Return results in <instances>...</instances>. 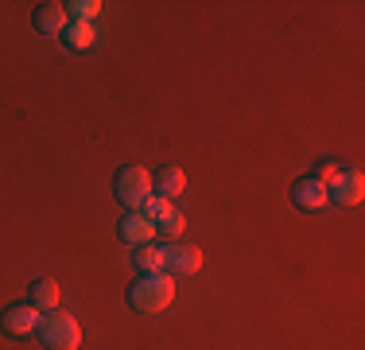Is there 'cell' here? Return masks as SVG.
<instances>
[{
  "label": "cell",
  "instance_id": "1",
  "mask_svg": "<svg viewBox=\"0 0 365 350\" xmlns=\"http://www.w3.org/2000/svg\"><path fill=\"white\" fill-rule=\"evenodd\" d=\"M171 300H175V276H168V273H148L128 288V308L140 315H155V311L171 308Z\"/></svg>",
  "mask_w": 365,
  "mask_h": 350
},
{
  "label": "cell",
  "instance_id": "2",
  "mask_svg": "<svg viewBox=\"0 0 365 350\" xmlns=\"http://www.w3.org/2000/svg\"><path fill=\"white\" fill-rule=\"evenodd\" d=\"M36 335L43 339L47 350H78V343H82V327H78V319L71 311H58V308L43 311Z\"/></svg>",
  "mask_w": 365,
  "mask_h": 350
},
{
  "label": "cell",
  "instance_id": "3",
  "mask_svg": "<svg viewBox=\"0 0 365 350\" xmlns=\"http://www.w3.org/2000/svg\"><path fill=\"white\" fill-rule=\"evenodd\" d=\"M113 195H117V203L125 210H140L152 199V171L140 168V164L120 168L117 179H113Z\"/></svg>",
  "mask_w": 365,
  "mask_h": 350
},
{
  "label": "cell",
  "instance_id": "4",
  "mask_svg": "<svg viewBox=\"0 0 365 350\" xmlns=\"http://www.w3.org/2000/svg\"><path fill=\"white\" fill-rule=\"evenodd\" d=\"M39 319H43V311L36 308V304H8L4 315H0V331L4 335H12V339H31L39 331Z\"/></svg>",
  "mask_w": 365,
  "mask_h": 350
},
{
  "label": "cell",
  "instance_id": "5",
  "mask_svg": "<svg viewBox=\"0 0 365 350\" xmlns=\"http://www.w3.org/2000/svg\"><path fill=\"white\" fill-rule=\"evenodd\" d=\"M327 195H330L334 206H358L365 199V175L358 168H342L327 183Z\"/></svg>",
  "mask_w": 365,
  "mask_h": 350
},
{
  "label": "cell",
  "instance_id": "6",
  "mask_svg": "<svg viewBox=\"0 0 365 350\" xmlns=\"http://www.w3.org/2000/svg\"><path fill=\"white\" fill-rule=\"evenodd\" d=\"M163 253H168V269L171 276H195L198 269H202V249H198L195 241H168L163 245Z\"/></svg>",
  "mask_w": 365,
  "mask_h": 350
},
{
  "label": "cell",
  "instance_id": "7",
  "mask_svg": "<svg viewBox=\"0 0 365 350\" xmlns=\"http://www.w3.org/2000/svg\"><path fill=\"white\" fill-rule=\"evenodd\" d=\"M292 203L299 206V210H323L330 203L327 183L315 179V175H299V179L292 183Z\"/></svg>",
  "mask_w": 365,
  "mask_h": 350
},
{
  "label": "cell",
  "instance_id": "8",
  "mask_svg": "<svg viewBox=\"0 0 365 350\" xmlns=\"http://www.w3.org/2000/svg\"><path fill=\"white\" fill-rule=\"evenodd\" d=\"M182 191H187V175H182V168H175V164H163L160 171L152 175V195L155 199H179Z\"/></svg>",
  "mask_w": 365,
  "mask_h": 350
},
{
  "label": "cell",
  "instance_id": "9",
  "mask_svg": "<svg viewBox=\"0 0 365 350\" xmlns=\"http://www.w3.org/2000/svg\"><path fill=\"white\" fill-rule=\"evenodd\" d=\"M117 230H120V238H125L128 245H148V241H155V226L148 222L140 210H128V214L120 218Z\"/></svg>",
  "mask_w": 365,
  "mask_h": 350
},
{
  "label": "cell",
  "instance_id": "10",
  "mask_svg": "<svg viewBox=\"0 0 365 350\" xmlns=\"http://www.w3.org/2000/svg\"><path fill=\"white\" fill-rule=\"evenodd\" d=\"M133 265H136V273H140V276H148V273H163V269H168V253H163V245H155V241L136 245Z\"/></svg>",
  "mask_w": 365,
  "mask_h": 350
},
{
  "label": "cell",
  "instance_id": "11",
  "mask_svg": "<svg viewBox=\"0 0 365 350\" xmlns=\"http://www.w3.org/2000/svg\"><path fill=\"white\" fill-rule=\"evenodd\" d=\"M58 284L51 276H39V280H31V288H28V304H36L39 311H55L58 308Z\"/></svg>",
  "mask_w": 365,
  "mask_h": 350
},
{
  "label": "cell",
  "instance_id": "12",
  "mask_svg": "<svg viewBox=\"0 0 365 350\" xmlns=\"http://www.w3.org/2000/svg\"><path fill=\"white\" fill-rule=\"evenodd\" d=\"M66 8L63 4H39L36 8V28L43 31V35H63V28H66Z\"/></svg>",
  "mask_w": 365,
  "mask_h": 350
},
{
  "label": "cell",
  "instance_id": "13",
  "mask_svg": "<svg viewBox=\"0 0 365 350\" xmlns=\"http://www.w3.org/2000/svg\"><path fill=\"white\" fill-rule=\"evenodd\" d=\"M63 43L71 51H90L93 43H98V31H93V24H82V20H71L63 28Z\"/></svg>",
  "mask_w": 365,
  "mask_h": 350
},
{
  "label": "cell",
  "instance_id": "14",
  "mask_svg": "<svg viewBox=\"0 0 365 350\" xmlns=\"http://www.w3.org/2000/svg\"><path fill=\"white\" fill-rule=\"evenodd\" d=\"M152 226H155V238H163V241H179V238H182V226H187V218H182L175 206H171L168 214L155 218Z\"/></svg>",
  "mask_w": 365,
  "mask_h": 350
},
{
  "label": "cell",
  "instance_id": "15",
  "mask_svg": "<svg viewBox=\"0 0 365 350\" xmlns=\"http://www.w3.org/2000/svg\"><path fill=\"white\" fill-rule=\"evenodd\" d=\"M63 8H66V16H74V20L93 24L98 12H101V0H71V4H63Z\"/></svg>",
  "mask_w": 365,
  "mask_h": 350
},
{
  "label": "cell",
  "instance_id": "16",
  "mask_svg": "<svg viewBox=\"0 0 365 350\" xmlns=\"http://www.w3.org/2000/svg\"><path fill=\"white\" fill-rule=\"evenodd\" d=\"M168 210H171V203H168V199H148V203L140 206V214L148 218V222H155V218H163V214H168Z\"/></svg>",
  "mask_w": 365,
  "mask_h": 350
},
{
  "label": "cell",
  "instance_id": "17",
  "mask_svg": "<svg viewBox=\"0 0 365 350\" xmlns=\"http://www.w3.org/2000/svg\"><path fill=\"white\" fill-rule=\"evenodd\" d=\"M338 171H342V164H338V160H323V164H319L315 171H311V175H315V179H323V183H330V179H334Z\"/></svg>",
  "mask_w": 365,
  "mask_h": 350
}]
</instances>
